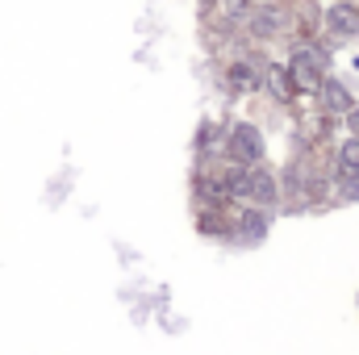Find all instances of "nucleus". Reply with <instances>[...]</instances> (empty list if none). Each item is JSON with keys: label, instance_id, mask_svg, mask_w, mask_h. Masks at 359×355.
Here are the masks:
<instances>
[{"label": "nucleus", "instance_id": "obj_1", "mask_svg": "<svg viewBox=\"0 0 359 355\" xmlns=\"http://www.w3.org/2000/svg\"><path fill=\"white\" fill-rule=\"evenodd\" d=\"M322 76H326V55H322L318 46H301V51L292 55V63H288V80L301 92H318Z\"/></svg>", "mask_w": 359, "mask_h": 355}, {"label": "nucleus", "instance_id": "obj_2", "mask_svg": "<svg viewBox=\"0 0 359 355\" xmlns=\"http://www.w3.org/2000/svg\"><path fill=\"white\" fill-rule=\"evenodd\" d=\"M226 155H230L234 163H243V168H255V163H259V155H264V134H259L255 126H247V121L230 126Z\"/></svg>", "mask_w": 359, "mask_h": 355}, {"label": "nucleus", "instance_id": "obj_3", "mask_svg": "<svg viewBox=\"0 0 359 355\" xmlns=\"http://www.w3.org/2000/svg\"><path fill=\"white\" fill-rule=\"evenodd\" d=\"M230 192L234 196H247V201H259V205H271L276 201V184H271L268 172H247V168H238L234 176H230Z\"/></svg>", "mask_w": 359, "mask_h": 355}, {"label": "nucleus", "instance_id": "obj_4", "mask_svg": "<svg viewBox=\"0 0 359 355\" xmlns=\"http://www.w3.org/2000/svg\"><path fill=\"white\" fill-rule=\"evenodd\" d=\"M326 25L334 38H359V8L355 4H330Z\"/></svg>", "mask_w": 359, "mask_h": 355}, {"label": "nucleus", "instance_id": "obj_5", "mask_svg": "<svg viewBox=\"0 0 359 355\" xmlns=\"http://www.w3.org/2000/svg\"><path fill=\"white\" fill-rule=\"evenodd\" d=\"M318 92H322V105H326L330 113H351V105H355V100H351V92L343 88L339 80H322Z\"/></svg>", "mask_w": 359, "mask_h": 355}, {"label": "nucleus", "instance_id": "obj_6", "mask_svg": "<svg viewBox=\"0 0 359 355\" xmlns=\"http://www.w3.org/2000/svg\"><path fill=\"white\" fill-rule=\"evenodd\" d=\"M230 88L234 92H251V88H259V72L243 59V63H234L230 67Z\"/></svg>", "mask_w": 359, "mask_h": 355}, {"label": "nucleus", "instance_id": "obj_7", "mask_svg": "<svg viewBox=\"0 0 359 355\" xmlns=\"http://www.w3.org/2000/svg\"><path fill=\"white\" fill-rule=\"evenodd\" d=\"M268 84H271V92H276V96H284V100H288V96H292V80H288V67H284V72H280V67H276V72H271L268 76Z\"/></svg>", "mask_w": 359, "mask_h": 355}, {"label": "nucleus", "instance_id": "obj_8", "mask_svg": "<svg viewBox=\"0 0 359 355\" xmlns=\"http://www.w3.org/2000/svg\"><path fill=\"white\" fill-rule=\"evenodd\" d=\"M339 168H351V172H359V138L343 142V151H339Z\"/></svg>", "mask_w": 359, "mask_h": 355}, {"label": "nucleus", "instance_id": "obj_9", "mask_svg": "<svg viewBox=\"0 0 359 355\" xmlns=\"http://www.w3.org/2000/svg\"><path fill=\"white\" fill-rule=\"evenodd\" d=\"M255 34H276V13H271V8H264V13L255 17Z\"/></svg>", "mask_w": 359, "mask_h": 355}]
</instances>
